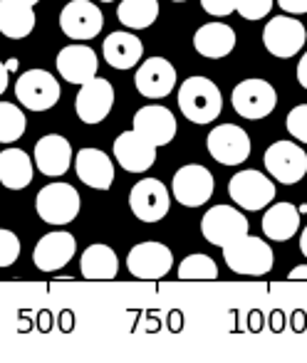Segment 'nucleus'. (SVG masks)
Returning <instances> with one entry per match:
<instances>
[{"label": "nucleus", "mask_w": 307, "mask_h": 363, "mask_svg": "<svg viewBox=\"0 0 307 363\" xmlns=\"http://www.w3.org/2000/svg\"><path fill=\"white\" fill-rule=\"evenodd\" d=\"M178 109L191 124H211L223 109L221 89L208 77H188L178 86Z\"/></svg>", "instance_id": "1"}, {"label": "nucleus", "mask_w": 307, "mask_h": 363, "mask_svg": "<svg viewBox=\"0 0 307 363\" xmlns=\"http://www.w3.org/2000/svg\"><path fill=\"white\" fill-rule=\"evenodd\" d=\"M223 259L230 272L243 274V277H263L275 264L273 247L263 238H253V235H243L228 242L223 247Z\"/></svg>", "instance_id": "2"}, {"label": "nucleus", "mask_w": 307, "mask_h": 363, "mask_svg": "<svg viewBox=\"0 0 307 363\" xmlns=\"http://www.w3.org/2000/svg\"><path fill=\"white\" fill-rule=\"evenodd\" d=\"M233 109L238 116L248 121L265 119L268 114H273L275 106H278V91L273 89V84L265 79H243L233 86Z\"/></svg>", "instance_id": "3"}, {"label": "nucleus", "mask_w": 307, "mask_h": 363, "mask_svg": "<svg viewBox=\"0 0 307 363\" xmlns=\"http://www.w3.org/2000/svg\"><path fill=\"white\" fill-rule=\"evenodd\" d=\"M60 82L48 69H28L15 82V96L30 111H48L60 101Z\"/></svg>", "instance_id": "4"}, {"label": "nucleus", "mask_w": 307, "mask_h": 363, "mask_svg": "<svg viewBox=\"0 0 307 363\" xmlns=\"http://www.w3.org/2000/svg\"><path fill=\"white\" fill-rule=\"evenodd\" d=\"M35 211L48 225H68L80 216V193L70 183H50L35 198Z\"/></svg>", "instance_id": "5"}, {"label": "nucleus", "mask_w": 307, "mask_h": 363, "mask_svg": "<svg viewBox=\"0 0 307 363\" xmlns=\"http://www.w3.org/2000/svg\"><path fill=\"white\" fill-rule=\"evenodd\" d=\"M213 191H216V181H213L211 171L201 163H188L173 173L171 193L181 206L201 208L203 203L211 201Z\"/></svg>", "instance_id": "6"}, {"label": "nucleus", "mask_w": 307, "mask_h": 363, "mask_svg": "<svg viewBox=\"0 0 307 363\" xmlns=\"http://www.w3.org/2000/svg\"><path fill=\"white\" fill-rule=\"evenodd\" d=\"M228 196L243 211H263L273 203L275 183L260 171H238L228 183Z\"/></svg>", "instance_id": "7"}, {"label": "nucleus", "mask_w": 307, "mask_h": 363, "mask_svg": "<svg viewBox=\"0 0 307 363\" xmlns=\"http://www.w3.org/2000/svg\"><path fill=\"white\" fill-rule=\"evenodd\" d=\"M263 161L270 178L285 183V186L300 183L307 173V153L295 141H275L273 146L265 148Z\"/></svg>", "instance_id": "8"}, {"label": "nucleus", "mask_w": 307, "mask_h": 363, "mask_svg": "<svg viewBox=\"0 0 307 363\" xmlns=\"http://www.w3.org/2000/svg\"><path fill=\"white\" fill-rule=\"evenodd\" d=\"M305 25L295 20L293 15H278V18L268 20L263 30V45L273 57L290 60L305 48Z\"/></svg>", "instance_id": "9"}, {"label": "nucleus", "mask_w": 307, "mask_h": 363, "mask_svg": "<svg viewBox=\"0 0 307 363\" xmlns=\"http://www.w3.org/2000/svg\"><path fill=\"white\" fill-rule=\"evenodd\" d=\"M173 267V255L163 242H139L129 250L126 255V269L131 277L144 279V282H154L168 274Z\"/></svg>", "instance_id": "10"}, {"label": "nucleus", "mask_w": 307, "mask_h": 363, "mask_svg": "<svg viewBox=\"0 0 307 363\" xmlns=\"http://www.w3.org/2000/svg\"><path fill=\"white\" fill-rule=\"evenodd\" d=\"M248 218L233 206H213L201 220V233L216 247H226L228 242L248 235Z\"/></svg>", "instance_id": "11"}, {"label": "nucleus", "mask_w": 307, "mask_h": 363, "mask_svg": "<svg viewBox=\"0 0 307 363\" xmlns=\"http://www.w3.org/2000/svg\"><path fill=\"white\" fill-rule=\"evenodd\" d=\"M168 206H171L168 188L156 178H141L129 191V208L141 223H158L166 218Z\"/></svg>", "instance_id": "12"}, {"label": "nucleus", "mask_w": 307, "mask_h": 363, "mask_svg": "<svg viewBox=\"0 0 307 363\" xmlns=\"http://www.w3.org/2000/svg\"><path fill=\"white\" fill-rule=\"evenodd\" d=\"M104 15L92 0H70L60 13V28L70 40H92L102 33Z\"/></svg>", "instance_id": "13"}, {"label": "nucleus", "mask_w": 307, "mask_h": 363, "mask_svg": "<svg viewBox=\"0 0 307 363\" xmlns=\"http://www.w3.org/2000/svg\"><path fill=\"white\" fill-rule=\"evenodd\" d=\"M112 106H114V86L102 77H92L90 82H85L75 99V111L85 124L104 121Z\"/></svg>", "instance_id": "14"}, {"label": "nucleus", "mask_w": 307, "mask_h": 363, "mask_svg": "<svg viewBox=\"0 0 307 363\" xmlns=\"http://www.w3.org/2000/svg\"><path fill=\"white\" fill-rule=\"evenodd\" d=\"M208 153L221 166H240L250 156V139L245 129L235 124H221L208 134Z\"/></svg>", "instance_id": "15"}, {"label": "nucleus", "mask_w": 307, "mask_h": 363, "mask_svg": "<svg viewBox=\"0 0 307 363\" xmlns=\"http://www.w3.org/2000/svg\"><path fill=\"white\" fill-rule=\"evenodd\" d=\"M114 158L124 171L129 173H144L149 171L156 161V146L139 131H124L114 139Z\"/></svg>", "instance_id": "16"}, {"label": "nucleus", "mask_w": 307, "mask_h": 363, "mask_svg": "<svg viewBox=\"0 0 307 363\" xmlns=\"http://www.w3.org/2000/svg\"><path fill=\"white\" fill-rule=\"evenodd\" d=\"M77 252V240L72 233H50L45 238H40V242L33 250V262L40 272H55L63 269L65 264H70V259Z\"/></svg>", "instance_id": "17"}, {"label": "nucleus", "mask_w": 307, "mask_h": 363, "mask_svg": "<svg viewBox=\"0 0 307 363\" xmlns=\"http://www.w3.org/2000/svg\"><path fill=\"white\" fill-rule=\"evenodd\" d=\"M134 82H136V91L141 96H146V99H161V96L173 91L176 67L163 57H149L136 69Z\"/></svg>", "instance_id": "18"}, {"label": "nucleus", "mask_w": 307, "mask_h": 363, "mask_svg": "<svg viewBox=\"0 0 307 363\" xmlns=\"http://www.w3.org/2000/svg\"><path fill=\"white\" fill-rule=\"evenodd\" d=\"M75 171L77 178L95 191H109L114 183V163L99 148H80L75 156Z\"/></svg>", "instance_id": "19"}, {"label": "nucleus", "mask_w": 307, "mask_h": 363, "mask_svg": "<svg viewBox=\"0 0 307 363\" xmlns=\"http://www.w3.org/2000/svg\"><path fill=\"white\" fill-rule=\"evenodd\" d=\"M35 166L43 176L60 178L72 166V146L60 134H48L35 144Z\"/></svg>", "instance_id": "20"}, {"label": "nucleus", "mask_w": 307, "mask_h": 363, "mask_svg": "<svg viewBox=\"0 0 307 363\" xmlns=\"http://www.w3.org/2000/svg\"><path fill=\"white\" fill-rule=\"evenodd\" d=\"M134 131H139L144 139H149L154 146H166L176 136V119L161 104L141 106L134 114Z\"/></svg>", "instance_id": "21"}, {"label": "nucleus", "mask_w": 307, "mask_h": 363, "mask_svg": "<svg viewBox=\"0 0 307 363\" xmlns=\"http://www.w3.org/2000/svg\"><path fill=\"white\" fill-rule=\"evenodd\" d=\"M99 60L97 52L87 45H68L58 55V72L70 84H85L92 77H97Z\"/></svg>", "instance_id": "22"}, {"label": "nucleus", "mask_w": 307, "mask_h": 363, "mask_svg": "<svg viewBox=\"0 0 307 363\" xmlns=\"http://www.w3.org/2000/svg\"><path fill=\"white\" fill-rule=\"evenodd\" d=\"M104 60L109 62V67L114 69H131L141 57H144V45L134 33H112L107 35L104 45H102Z\"/></svg>", "instance_id": "23"}, {"label": "nucleus", "mask_w": 307, "mask_h": 363, "mask_svg": "<svg viewBox=\"0 0 307 363\" xmlns=\"http://www.w3.org/2000/svg\"><path fill=\"white\" fill-rule=\"evenodd\" d=\"M193 48L201 57L221 60L233 52L235 48V33L226 23H206L193 35Z\"/></svg>", "instance_id": "24"}, {"label": "nucleus", "mask_w": 307, "mask_h": 363, "mask_svg": "<svg viewBox=\"0 0 307 363\" xmlns=\"http://www.w3.org/2000/svg\"><path fill=\"white\" fill-rule=\"evenodd\" d=\"M300 230V211L293 203H270L263 216V233L273 242H288Z\"/></svg>", "instance_id": "25"}, {"label": "nucleus", "mask_w": 307, "mask_h": 363, "mask_svg": "<svg viewBox=\"0 0 307 363\" xmlns=\"http://www.w3.org/2000/svg\"><path fill=\"white\" fill-rule=\"evenodd\" d=\"M33 181V158L23 148L0 151V183L10 191H23Z\"/></svg>", "instance_id": "26"}, {"label": "nucleus", "mask_w": 307, "mask_h": 363, "mask_svg": "<svg viewBox=\"0 0 307 363\" xmlns=\"http://www.w3.org/2000/svg\"><path fill=\"white\" fill-rule=\"evenodd\" d=\"M80 269H82V277L92 279V282L114 279L117 272H119V259H117V252L109 245H90L82 252Z\"/></svg>", "instance_id": "27"}, {"label": "nucleus", "mask_w": 307, "mask_h": 363, "mask_svg": "<svg viewBox=\"0 0 307 363\" xmlns=\"http://www.w3.org/2000/svg\"><path fill=\"white\" fill-rule=\"evenodd\" d=\"M35 28V8L15 0H0V33L10 40H23Z\"/></svg>", "instance_id": "28"}, {"label": "nucleus", "mask_w": 307, "mask_h": 363, "mask_svg": "<svg viewBox=\"0 0 307 363\" xmlns=\"http://www.w3.org/2000/svg\"><path fill=\"white\" fill-rule=\"evenodd\" d=\"M117 18L129 30H146L158 18V0H122Z\"/></svg>", "instance_id": "29"}, {"label": "nucleus", "mask_w": 307, "mask_h": 363, "mask_svg": "<svg viewBox=\"0 0 307 363\" xmlns=\"http://www.w3.org/2000/svg\"><path fill=\"white\" fill-rule=\"evenodd\" d=\"M178 279H183V282H193V279L196 282H211V279H218V264L208 255H188L178 264Z\"/></svg>", "instance_id": "30"}, {"label": "nucleus", "mask_w": 307, "mask_h": 363, "mask_svg": "<svg viewBox=\"0 0 307 363\" xmlns=\"http://www.w3.org/2000/svg\"><path fill=\"white\" fill-rule=\"evenodd\" d=\"M25 114L10 101H0V144H13L25 134Z\"/></svg>", "instance_id": "31"}, {"label": "nucleus", "mask_w": 307, "mask_h": 363, "mask_svg": "<svg viewBox=\"0 0 307 363\" xmlns=\"http://www.w3.org/2000/svg\"><path fill=\"white\" fill-rule=\"evenodd\" d=\"M20 257V238L0 228V267H10Z\"/></svg>", "instance_id": "32"}, {"label": "nucleus", "mask_w": 307, "mask_h": 363, "mask_svg": "<svg viewBox=\"0 0 307 363\" xmlns=\"http://www.w3.org/2000/svg\"><path fill=\"white\" fill-rule=\"evenodd\" d=\"M285 126H288V131H290V136H293V139L307 144V104L295 106V109L288 114Z\"/></svg>", "instance_id": "33"}, {"label": "nucleus", "mask_w": 307, "mask_h": 363, "mask_svg": "<svg viewBox=\"0 0 307 363\" xmlns=\"http://www.w3.org/2000/svg\"><path fill=\"white\" fill-rule=\"evenodd\" d=\"M270 8H273V0H238L235 13L243 15L245 20H260L270 13Z\"/></svg>", "instance_id": "34"}, {"label": "nucleus", "mask_w": 307, "mask_h": 363, "mask_svg": "<svg viewBox=\"0 0 307 363\" xmlns=\"http://www.w3.org/2000/svg\"><path fill=\"white\" fill-rule=\"evenodd\" d=\"M201 5L213 18H226V15H230L235 10L238 0H201Z\"/></svg>", "instance_id": "35"}, {"label": "nucleus", "mask_w": 307, "mask_h": 363, "mask_svg": "<svg viewBox=\"0 0 307 363\" xmlns=\"http://www.w3.org/2000/svg\"><path fill=\"white\" fill-rule=\"evenodd\" d=\"M278 5L290 15H305L307 13V0H278Z\"/></svg>", "instance_id": "36"}, {"label": "nucleus", "mask_w": 307, "mask_h": 363, "mask_svg": "<svg viewBox=\"0 0 307 363\" xmlns=\"http://www.w3.org/2000/svg\"><path fill=\"white\" fill-rule=\"evenodd\" d=\"M298 82H300V86H305L307 89V50H305L303 60L298 62Z\"/></svg>", "instance_id": "37"}, {"label": "nucleus", "mask_w": 307, "mask_h": 363, "mask_svg": "<svg viewBox=\"0 0 307 363\" xmlns=\"http://www.w3.org/2000/svg\"><path fill=\"white\" fill-rule=\"evenodd\" d=\"M290 282H300V279H307V264H300V267H293L288 274Z\"/></svg>", "instance_id": "38"}, {"label": "nucleus", "mask_w": 307, "mask_h": 363, "mask_svg": "<svg viewBox=\"0 0 307 363\" xmlns=\"http://www.w3.org/2000/svg\"><path fill=\"white\" fill-rule=\"evenodd\" d=\"M8 74H10V69L5 67L3 62H0V94H3V91L8 89Z\"/></svg>", "instance_id": "39"}, {"label": "nucleus", "mask_w": 307, "mask_h": 363, "mask_svg": "<svg viewBox=\"0 0 307 363\" xmlns=\"http://www.w3.org/2000/svg\"><path fill=\"white\" fill-rule=\"evenodd\" d=\"M300 252L307 257V225H305V230H303V235H300Z\"/></svg>", "instance_id": "40"}, {"label": "nucleus", "mask_w": 307, "mask_h": 363, "mask_svg": "<svg viewBox=\"0 0 307 363\" xmlns=\"http://www.w3.org/2000/svg\"><path fill=\"white\" fill-rule=\"evenodd\" d=\"M5 67H8L10 69V72H15V69H18V60H8V62H5Z\"/></svg>", "instance_id": "41"}, {"label": "nucleus", "mask_w": 307, "mask_h": 363, "mask_svg": "<svg viewBox=\"0 0 307 363\" xmlns=\"http://www.w3.org/2000/svg\"><path fill=\"white\" fill-rule=\"evenodd\" d=\"M15 3H25V5H33V8H35V5H38L40 0H15Z\"/></svg>", "instance_id": "42"}, {"label": "nucleus", "mask_w": 307, "mask_h": 363, "mask_svg": "<svg viewBox=\"0 0 307 363\" xmlns=\"http://www.w3.org/2000/svg\"><path fill=\"white\" fill-rule=\"evenodd\" d=\"M171 3H186V0H171Z\"/></svg>", "instance_id": "43"}, {"label": "nucleus", "mask_w": 307, "mask_h": 363, "mask_svg": "<svg viewBox=\"0 0 307 363\" xmlns=\"http://www.w3.org/2000/svg\"><path fill=\"white\" fill-rule=\"evenodd\" d=\"M102 3H114V0H102Z\"/></svg>", "instance_id": "44"}]
</instances>
